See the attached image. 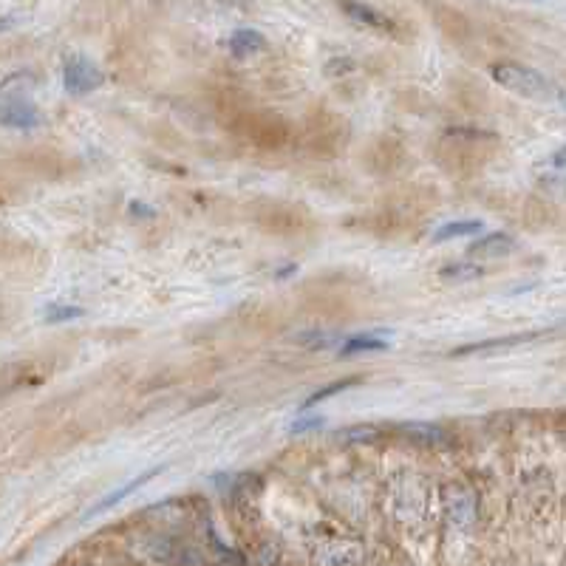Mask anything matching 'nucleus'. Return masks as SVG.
<instances>
[{"mask_svg":"<svg viewBox=\"0 0 566 566\" xmlns=\"http://www.w3.org/2000/svg\"><path fill=\"white\" fill-rule=\"evenodd\" d=\"M493 80L513 91V94H521V97H547L550 94V83L533 71V68L521 66V63H499L493 66Z\"/></svg>","mask_w":566,"mask_h":566,"instance_id":"obj_1","label":"nucleus"},{"mask_svg":"<svg viewBox=\"0 0 566 566\" xmlns=\"http://www.w3.org/2000/svg\"><path fill=\"white\" fill-rule=\"evenodd\" d=\"M105 83L102 71L85 57H71L66 63V88L71 94H91Z\"/></svg>","mask_w":566,"mask_h":566,"instance_id":"obj_2","label":"nucleus"},{"mask_svg":"<svg viewBox=\"0 0 566 566\" xmlns=\"http://www.w3.org/2000/svg\"><path fill=\"white\" fill-rule=\"evenodd\" d=\"M3 125L29 131L40 125V111L34 108L29 97H15L12 91L3 94Z\"/></svg>","mask_w":566,"mask_h":566,"instance_id":"obj_3","label":"nucleus"},{"mask_svg":"<svg viewBox=\"0 0 566 566\" xmlns=\"http://www.w3.org/2000/svg\"><path fill=\"white\" fill-rule=\"evenodd\" d=\"M516 250V241H513V235L507 233H493V235H484L479 238L473 247H470V258L476 261H490V258H504V255H510V252Z\"/></svg>","mask_w":566,"mask_h":566,"instance_id":"obj_4","label":"nucleus"},{"mask_svg":"<svg viewBox=\"0 0 566 566\" xmlns=\"http://www.w3.org/2000/svg\"><path fill=\"white\" fill-rule=\"evenodd\" d=\"M343 9H346V15H349L351 20H357V23H363V26L380 29V32H391V29H394V23H391L388 17L380 15V12H374L371 6H366V3L346 0V3H343Z\"/></svg>","mask_w":566,"mask_h":566,"instance_id":"obj_5","label":"nucleus"},{"mask_svg":"<svg viewBox=\"0 0 566 566\" xmlns=\"http://www.w3.org/2000/svg\"><path fill=\"white\" fill-rule=\"evenodd\" d=\"M230 49H233L235 57H247V54L267 49V37L261 32H255V29H238L230 37Z\"/></svg>","mask_w":566,"mask_h":566,"instance_id":"obj_6","label":"nucleus"},{"mask_svg":"<svg viewBox=\"0 0 566 566\" xmlns=\"http://www.w3.org/2000/svg\"><path fill=\"white\" fill-rule=\"evenodd\" d=\"M388 343L383 337H374V334H363V337H351L340 346V357H351V354H360V351H385Z\"/></svg>","mask_w":566,"mask_h":566,"instance_id":"obj_7","label":"nucleus"},{"mask_svg":"<svg viewBox=\"0 0 566 566\" xmlns=\"http://www.w3.org/2000/svg\"><path fill=\"white\" fill-rule=\"evenodd\" d=\"M482 221H453V224H445L433 233V241L442 244V241H450V238H462V235H476L482 230Z\"/></svg>","mask_w":566,"mask_h":566,"instance_id":"obj_8","label":"nucleus"},{"mask_svg":"<svg viewBox=\"0 0 566 566\" xmlns=\"http://www.w3.org/2000/svg\"><path fill=\"white\" fill-rule=\"evenodd\" d=\"M159 470H162V467H153V470H148V473H142V476H136L134 482H131V484H125V487H122V490H117V493H114V496H108V499L102 501L100 507H94V510H91V513H102V510H108V507H114V504H117L119 499H125V496H131V493H134L136 487H142V484L148 482L150 476H156V473H159Z\"/></svg>","mask_w":566,"mask_h":566,"instance_id":"obj_9","label":"nucleus"},{"mask_svg":"<svg viewBox=\"0 0 566 566\" xmlns=\"http://www.w3.org/2000/svg\"><path fill=\"white\" fill-rule=\"evenodd\" d=\"M479 275H482V267H476V264H453V267L442 269L445 281H473Z\"/></svg>","mask_w":566,"mask_h":566,"instance_id":"obj_10","label":"nucleus"},{"mask_svg":"<svg viewBox=\"0 0 566 566\" xmlns=\"http://www.w3.org/2000/svg\"><path fill=\"white\" fill-rule=\"evenodd\" d=\"M357 383V377H349V380H340V383H332V385H326L323 391H315L309 400L303 402V411H309L312 405H317V402H323V400H329V397H334V394H340L343 388H349V385H354Z\"/></svg>","mask_w":566,"mask_h":566,"instance_id":"obj_11","label":"nucleus"},{"mask_svg":"<svg viewBox=\"0 0 566 566\" xmlns=\"http://www.w3.org/2000/svg\"><path fill=\"white\" fill-rule=\"evenodd\" d=\"M85 309L80 306H49L43 317H46V323H63V320H77V317H83Z\"/></svg>","mask_w":566,"mask_h":566,"instance_id":"obj_12","label":"nucleus"},{"mask_svg":"<svg viewBox=\"0 0 566 566\" xmlns=\"http://www.w3.org/2000/svg\"><path fill=\"white\" fill-rule=\"evenodd\" d=\"M323 425V419L320 417H312V419H300L292 425V433H303V431H312V428H320Z\"/></svg>","mask_w":566,"mask_h":566,"instance_id":"obj_13","label":"nucleus"},{"mask_svg":"<svg viewBox=\"0 0 566 566\" xmlns=\"http://www.w3.org/2000/svg\"><path fill=\"white\" fill-rule=\"evenodd\" d=\"M555 165H566V148L561 153H555Z\"/></svg>","mask_w":566,"mask_h":566,"instance_id":"obj_14","label":"nucleus"},{"mask_svg":"<svg viewBox=\"0 0 566 566\" xmlns=\"http://www.w3.org/2000/svg\"><path fill=\"white\" fill-rule=\"evenodd\" d=\"M561 102H564V108H566V94H561Z\"/></svg>","mask_w":566,"mask_h":566,"instance_id":"obj_15","label":"nucleus"}]
</instances>
